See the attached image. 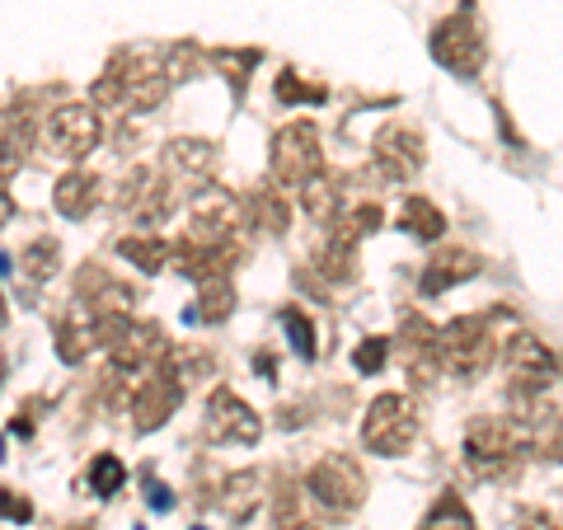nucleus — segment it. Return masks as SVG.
Segmentation results:
<instances>
[{
    "label": "nucleus",
    "mask_w": 563,
    "mask_h": 530,
    "mask_svg": "<svg viewBox=\"0 0 563 530\" xmlns=\"http://www.w3.org/2000/svg\"><path fill=\"white\" fill-rule=\"evenodd\" d=\"M258 498H263V479H258V470L231 474V479L221 484V493H217V503H221V511H225L231 521H250V517H254V507H258Z\"/></svg>",
    "instance_id": "19"
},
{
    "label": "nucleus",
    "mask_w": 563,
    "mask_h": 530,
    "mask_svg": "<svg viewBox=\"0 0 563 530\" xmlns=\"http://www.w3.org/2000/svg\"><path fill=\"white\" fill-rule=\"evenodd\" d=\"M503 366H507V380H512V390L526 395V399H536L550 390V380H554V357H550V347H544L536 333H512L503 347Z\"/></svg>",
    "instance_id": "10"
},
{
    "label": "nucleus",
    "mask_w": 563,
    "mask_h": 530,
    "mask_svg": "<svg viewBox=\"0 0 563 530\" xmlns=\"http://www.w3.org/2000/svg\"><path fill=\"white\" fill-rule=\"evenodd\" d=\"M244 225V202L235 192H225L217 184L198 188V198H192V211H188V235L192 244H235V231Z\"/></svg>",
    "instance_id": "6"
},
{
    "label": "nucleus",
    "mask_w": 563,
    "mask_h": 530,
    "mask_svg": "<svg viewBox=\"0 0 563 530\" xmlns=\"http://www.w3.org/2000/svg\"><path fill=\"white\" fill-rule=\"evenodd\" d=\"M47 141L52 151L66 155V161H85L99 141H103V118L95 103H62V109L47 113Z\"/></svg>",
    "instance_id": "8"
},
{
    "label": "nucleus",
    "mask_w": 563,
    "mask_h": 530,
    "mask_svg": "<svg viewBox=\"0 0 563 530\" xmlns=\"http://www.w3.org/2000/svg\"><path fill=\"white\" fill-rule=\"evenodd\" d=\"M324 85L320 80H306V76H296V70H287V76L277 80V99L282 103H324Z\"/></svg>",
    "instance_id": "29"
},
{
    "label": "nucleus",
    "mask_w": 563,
    "mask_h": 530,
    "mask_svg": "<svg viewBox=\"0 0 563 530\" xmlns=\"http://www.w3.org/2000/svg\"><path fill=\"white\" fill-rule=\"evenodd\" d=\"M517 530H563V521H559V517H550L544 507H526L521 517H517Z\"/></svg>",
    "instance_id": "33"
},
{
    "label": "nucleus",
    "mask_w": 563,
    "mask_h": 530,
    "mask_svg": "<svg viewBox=\"0 0 563 530\" xmlns=\"http://www.w3.org/2000/svg\"><path fill=\"white\" fill-rule=\"evenodd\" d=\"M306 498L320 503L324 511H333V517H347V511H357L362 498H366V474L343 451L320 455L306 474Z\"/></svg>",
    "instance_id": "4"
},
{
    "label": "nucleus",
    "mask_w": 563,
    "mask_h": 530,
    "mask_svg": "<svg viewBox=\"0 0 563 530\" xmlns=\"http://www.w3.org/2000/svg\"><path fill=\"white\" fill-rule=\"evenodd\" d=\"M10 217H14V202H10V198H5V192H0V225H5V221H10Z\"/></svg>",
    "instance_id": "35"
},
{
    "label": "nucleus",
    "mask_w": 563,
    "mask_h": 530,
    "mask_svg": "<svg viewBox=\"0 0 563 530\" xmlns=\"http://www.w3.org/2000/svg\"><path fill=\"white\" fill-rule=\"evenodd\" d=\"M399 357H404V366H409L418 380H432L437 366H442V357H437V329L422 320V314H409V320H404Z\"/></svg>",
    "instance_id": "16"
},
{
    "label": "nucleus",
    "mask_w": 563,
    "mask_h": 530,
    "mask_svg": "<svg viewBox=\"0 0 563 530\" xmlns=\"http://www.w3.org/2000/svg\"><path fill=\"white\" fill-rule=\"evenodd\" d=\"M165 169H174L179 179H207L217 169V146L202 136H174L165 146Z\"/></svg>",
    "instance_id": "17"
},
{
    "label": "nucleus",
    "mask_w": 563,
    "mask_h": 530,
    "mask_svg": "<svg viewBox=\"0 0 563 530\" xmlns=\"http://www.w3.org/2000/svg\"><path fill=\"white\" fill-rule=\"evenodd\" d=\"M118 254L128 258L132 268H141V273H161L169 263V240L165 235H122Z\"/></svg>",
    "instance_id": "21"
},
{
    "label": "nucleus",
    "mask_w": 563,
    "mask_h": 530,
    "mask_svg": "<svg viewBox=\"0 0 563 530\" xmlns=\"http://www.w3.org/2000/svg\"><path fill=\"white\" fill-rule=\"evenodd\" d=\"M122 484H128V470H122L118 455H95V465H90V488L99 493V498H113Z\"/></svg>",
    "instance_id": "28"
},
{
    "label": "nucleus",
    "mask_w": 563,
    "mask_h": 530,
    "mask_svg": "<svg viewBox=\"0 0 563 530\" xmlns=\"http://www.w3.org/2000/svg\"><path fill=\"white\" fill-rule=\"evenodd\" d=\"M202 432H207V441H217V446H254V441L263 437V422H258V413L240 395L217 390L207 399Z\"/></svg>",
    "instance_id": "11"
},
{
    "label": "nucleus",
    "mask_w": 563,
    "mask_h": 530,
    "mask_svg": "<svg viewBox=\"0 0 563 530\" xmlns=\"http://www.w3.org/2000/svg\"><path fill=\"white\" fill-rule=\"evenodd\" d=\"M320 169H324L320 128H314V122H287V128L273 136V179L301 188Z\"/></svg>",
    "instance_id": "7"
},
{
    "label": "nucleus",
    "mask_w": 563,
    "mask_h": 530,
    "mask_svg": "<svg viewBox=\"0 0 563 530\" xmlns=\"http://www.w3.org/2000/svg\"><path fill=\"white\" fill-rule=\"evenodd\" d=\"M550 455H554V461H563V413L554 418V428H550Z\"/></svg>",
    "instance_id": "34"
},
{
    "label": "nucleus",
    "mask_w": 563,
    "mask_h": 530,
    "mask_svg": "<svg viewBox=\"0 0 563 530\" xmlns=\"http://www.w3.org/2000/svg\"><path fill=\"white\" fill-rule=\"evenodd\" d=\"M493 352H498V339L488 329V314H461V320H451L437 333V357L461 380H479L493 362Z\"/></svg>",
    "instance_id": "3"
},
{
    "label": "nucleus",
    "mask_w": 563,
    "mask_h": 530,
    "mask_svg": "<svg viewBox=\"0 0 563 530\" xmlns=\"http://www.w3.org/2000/svg\"><path fill=\"white\" fill-rule=\"evenodd\" d=\"M250 207H254V221H258V231H273V235H277V231H287L291 211H287V202H282V192H273L268 184L250 192Z\"/></svg>",
    "instance_id": "25"
},
{
    "label": "nucleus",
    "mask_w": 563,
    "mask_h": 530,
    "mask_svg": "<svg viewBox=\"0 0 563 530\" xmlns=\"http://www.w3.org/2000/svg\"><path fill=\"white\" fill-rule=\"evenodd\" d=\"M399 225L409 231L413 240H442V231H446V217L437 211L428 198H409L404 202V211H399Z\"/></svg>",
    "instance_id": "23"
},
{
    "label": "nucleus",
    "mask_w": 563,
    "mask_h": 530,
    "mask_svg": "<svg viewBox=\"0 0 563 530\" xmlns=\"http://www.w3.org/2000/svg\"><path fill=\"white\" fill-rule=\"evenodd\" d=\"M418 437V409L409 395H380L362 418V446L372 455H404Z\"/></svg>",
    "instance_id": "5"
},
{
    "label": "nucleus",
    "mask_w": 563,
    "mask_h": 530,
    "mask_svg": "<svg viewBox=\"0 0 563 530\" xmlns=\"http://www.w3.org/2000/svg\"><path fill=\"white\" fill-rule=\"evenodd\" d=\"M470 277H479V254H470V250H442V254H432L428 268H422L418 291L422 296H442V291L461 287V281H470Z\"/></svg>",
    "instance_id": "14"
},
{
    "label": "nucleus",
    "mask_w": 563,
    "mask_h": 530,
    "mask_svg": "<svg viewBox=\"0 0 563 530\" xmlns=\"http://www.w3.org/2000/svg\"><path fill=\"white\" fill-rule=\"evenodd\" d=\"M428 47H432V62H442L446 70H455V76H479V66H484V33L470 14L442 20L432 29Z\"/></svg>",
    "instance_id": "9"
},
{
    "label": "nucleus",
    "mask_w": 563,
    "mask_h": 530,
    "mask_svg": "<svg viewBox=\"0 0 563 530\" xmlns=\"http://www.w3.org/2000/svg\"><path fill=\"white\" fill-rule=\"evenodd\" d=\"M95 347V314L90 310H76V314H66V320L57 324V352H62V362H85V352Z\"/></svg>",
    "instance_id": "20"
},
{
    "label": "nucleus",
    "mask_w": 563,
    "mask_h": 530,
    "mask_svg": "<svg viewBox=\"0 0 563 530\" xmlns=\"http://www.w3.org/2000/svg\"><path fill=\"white\" fill-rule=\"evenodd\" d=\"M282 329H287V339H291V347L301 352V357H314V324L306 320V310L287 306L282 310Z\"/></svg>",
    "instance_id": "30"
},
{
    "label": "nucleus",
    "mask_w": 563,
    "mask_h": 530,
    "mask_svg": "<svg viewBox=\"0 0 563 530\" xmlns=\"http://www.w3.org/2000/svg\"><path fill=\"white\" fill-rule=\"evenodd\" d=\"M207 62L217 66L225 80H231V90H244V85H250V70L258 66V52L254 47L250 52H244V47H211Z\"/></svg>",
    "instance_id": "24"
},
{
    "label": "nucleus",
    "mask_w": 563,
    "mask_h": 530,
    "mask_svg": "<svg viewBox=\"0 0 563 530\" xmlns=\"http://www.w3.org/2000/svg\"><path fill=\"white\" fill-rule=\"evenodd\" d=\"M531 446H536V437H531V422L526 418H493V413H484V418H474L465 428V461L479 474L512 470Z\"/></svg>",
    "instance_id": "2"
},
{
    "label": "nucleus",
    "mask_w": 563,
    "mask_h": 530,
    "mask_svg": "<svg viewBox=\"0 0 563 530\" xmlns=\"http://www.w3.org/2000/svg\"><path fill=\"white\" fill-rule=\"evenodd\" d=\"M235 310V281L231 277H202V291H198V314L207 324H221L231 320Z\"/></svg>",
    "instance_id": "22"
},
{
    "label": "nucleus",
    "mask_w": 563,
    "mask_h": 530,
    "mask_svg": "<svg viewBox=\"0 0 563 530\" xmlns=\"http://www.w3.org/2000/svg\"><path fill=\"white\" fill-rule=\"evenodd\" d=\"M422 165H428V146H422V136L413 128H404V122L380 128V136H376V174L385 184H409L413 174H422Z\"/></svg>",
    "instance_id": "12"
},
{
    "label": "nucleus",
    "mask_w": 563,
    "mask_h": 530,
    "mask_svg": "<svg viewBox=\"0 0 563 530\" xmlns=\"http://www.w3.org/2000/svg\"><path fill=\"white\" fill-rule=\"evenodd\" d=\"M57 263H62V244L52 240V235H43V240H33L29 250L20 254V268L33 277V281H43V277H52L57 273Z\"/></svg>",
    "instance_id": "26"
},
{
    "label": "nucleus",
    "mask_w": 563,
    "mask_h": 530,
    "mask_svg": "<svg viewBox=\"0 0 563 530\" xmlns=\"http://www.w3.org/2000/svg\"><path fill=\"white\" fill-rule=\"evenodd\" d=\"M301 207H306V217L314 225H333L339 221V211H343V179L339 174H329V169H320L314 179L301 184Z\"/></svg>",
    "instance_id": "18"
},
{
    "label": "nucleus",
    "mask_w": 563,
    "mask_h": 530,
    "mask_svg": "<svg viewBox=\"0 0 563 530\" xmlns=\"http://www.w3.org/2000/svg\"><path fill=\"white\" fill-rule=\"evenodd\" d=\"M179 399H184V376H174V371H165V362H161L146 380H136L128 413L136 418L141 432H155L174 409H179Z\"/></svg>",
    "instance_id": "13"
},
{
    "label": "nucleus",
    "mask_w": 563,
    "mask_h": 530,
    "mask_svg": "<svg viewBox=\"0 0 563 530\" xmlns=\"http://www.w3.org/2000/svg\"><path fill=\"white\" fill-rule=\"evenodd\" d=\"M165 95H169V76L155 52H118L109 70L95 80V109L103 103V109L151 113Z\"/></svg>",
    "instance_id": "1"
},
{
    "label": "nucleus",
    "mask_w": 563,
    "mask_h": 530,
    "mask_svg": "<svg viewBox=\"0 0 563 530\" xmlns=\"http://www.w3.org/2000/svg\"><path fill=\"white\" fill-rule=\"evenodd\" d=\"M0 517H5V521H20V526H29V521H33V503L24 498V493L5 488V493H0Z\"/></svg>",
    "instance_id": "32"
},
{
    "label": "nucleus",
    "mask_w": 563,
    "mask_h": 530,
    "mask_svg": "<svg viewBox=\"0 0 563 530\" xmlns=\"http://www.w3.org/2000/svg\"><path fill=\"white\" fill-rule=\"evenodd\" d=\"M418 530H474V517H470V507L455 498V493H442V503L428 511V521H422Z\"/></svg>",
    "instance_id": "27"
},
{
    "label": "nucleus",
    "mask_w": 563,
    "mask_h": 530,
    "mask_svg": "<svg viewBox=\"0 0 563 530\" xmlns=\"http://www.w3.org/2000/svg\"><path fill=\"white\" fill-rule=\"evenodd\" d=\"M99 198H103V179L99 174H85V169L62 174L57 188H52V207H57L66 221H85L99 207Z\"/></svg>",
    "instance_id": "15"
},
{
    "label": "nucleus",
    "mask_w": 563,
    "mask_h": 530,
    "mask_svg": "<svg viewBox=\"0 0 563 530\" xmlns=\"http://www.w3.org/2000/svg\"><path fill=\"white\" fill-rule=\"evenodd\" d=\"M385 357H390V339H366L357 352H352V366H357L362 376H376L385 366Z\"/></svg>",
    "instance_id": "31"
}]
</instances>
